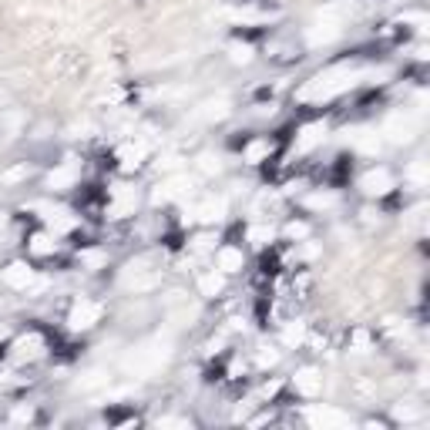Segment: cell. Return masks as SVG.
Listing matches in <instances>:
<instances>
[{"label":"cell","instance_id":"obj_1","mask_svg":"<svg viewBox=\"0 0 430 430\" xmlns=\"http://www.w3.org/2000/svg\"><path fill=\"white\" fill-rule=\"evenodd\" d=\"M356 84V71L350 64H340V68H329L323 75H316L303 91H300V101H329L336 95H343L346 88Z\"/></svg>","mask_w":430,"mask_h":430},{"label":"cell","instance_id":"obj_2","mask_svg":"<svg viewBox=\"0 0 430 430\" xmlns=\"http://www.w3.org/2000/svg\"><path fill=\"white\" fill-rule=\"evenodd\" d=\"M172 360V343L168 340H152V343H141L125 356V370L131 377H155L165 363Z\"/></svg>","mask_w":430,"mask_h":430},{"label":"cell","instance_id":"obj_3","mask_svg":"<svg viewBox=\"0 0 430 430\" xmlns=\"http://www.w3.org/2000/svg\"><path fill=\"white\" fill-rule=\"evenodd\" d=\"M346 14H350L346 3H326V7L316 14V21L306 27V41H309L313 48L333 44V41L343 34V21H346Z\"/></svg>","mask_w":430,"mask_h":430},{"label":"cell","instance_id":"obj_4","mask_svg":"<svg viewBox=\"0 0 430 430\" xmlns=\"http://www.w3.org/2000/svg\"><path fill=\"white\" fill-rule=\"evenodd\" d=\"M158 282H162V276L152 269L148 259H135V262H128L125 273H121V286H125L128 293H152Z\"/></svg>","mask_w":430,"mask_h":430},{"label":"cell","instance_id":"obj_5","mask_svg":"<svg viewBox=\"0 0 430 430\" xmlns=\"http://www.w3.org/2000/svg\"><path fill=\"white\" fill-rule=\"evenodd\" d=\"M306 424L316 430H343V427H353V417L336 410V407H306Z\"/></svg>","mask_w":430,"mask_h":430},{"label":"cell","instance_id":"obj_6","mask_svg":"<svg viewBox=\"0 0 430 430\" xmlns=\"http://www.w3.org/2000/svg\"><path fill=\"white\" fill-rule=\"evenodd\" d=\"M226 208H228V202L222 195H205V199H199L185 212V222H208V226H215V222L226 219Z\"/></svg>","mask_w":430,"mask_h":430},{"label":"cell","instance_id":"obj_7","mask_svg":"<svg viewBox=\"0 0 430 430\" xmlns=\"http://www.w3.org/2000/svg\"><path fill=\"white\" fill-rule=\"evenodd\" d=\"M380 135H387L393 145L413 141V138H417V115H404V111L390 115V118L383 121V128H380Z\"/></svg>","mask_w":430,"mask_h":430},{"label":"cell","instance_id":"obj_8","mask_svg":"<svg viewBox=\"0 0 430 430\" xmlns=\"http://www.w3.org/2000/svg\"><path fill=\"white\" fill-rule=\"evenodd\" d=\"M135 208H138V192L125 185V182H118V185H111V199H108V219H125V215H135Z\"/></svg>","mask_w":430,"mask_h":430},{"label":"cell","instance_id":"obj_9","mask_svg":"<svg viewBox=\"0 0 430 430\" xmlns=\"http://www.w3.org/2000/svg\"><path fill=\"white\" fill-rule=\"evenodd\" d=\"M101 303H95V300H77L71 306V313H68V326L75 329V333H84V329H91L95 323H101Z\"/></svg>","mask_w":430,"mask_h":430},{"label":"cell","instance_id":"obj_10","mask_svg":"<svg viewBox=\"0 0 430 430\" xmlns=\"http://www.w3.org/2000/svg\"><path fill=\"white\" fill-rule=\"evenodd\" d=\"M393 188V175L380 165V168H370L367 175L360 178V192L363 195H370V199H380V195H387Z\"/></svg>","mask_w":430,"mask_h":430},{"label":"cell","instance_id":"obj_11","mask_svg":"<svg viewBox=\"0 0 430 430\" xmlns=\"http://www.w3.org/2000/svg\"><path fill=\"white\" fill-rule=\"evenodd\" d=\"M192 192V178L188 175H168L158 182V188H155V202H172V199H182V195H188Z\"/></svg>","mask_w":430,"mask_h":430},{"label":"cell","instance_id":"obj_12","mask_svg":"<svg viewBox=\"0 0 430 430\" xmlns=\"http://www.w3.org/2000/svg\"><path fill=\"white\" fill-rule=\"evenodd\" d=\"M3 282H7L10 289H21V293H27V289H34L41 279H37V273H34L27 262H10V266L3 269Z\"/></svg>","mask_w":430,"mask_h":430},{"label":"cell","instance_id":"obj_13","mask_svg":"<svg viewBox=\"0 0 430 430\" xmlns=\"http://www.w3.org/2000/svg\"><path fill=\"white\" fill-rule=\"evenodd\" d=\"M145 158H148V141H125V145L118 148V162H121V168H125V172L141 168V165H145Z\"/></svg>","mask_w":430,"mask_h":430},{"label":"cell","instance_id":"obj_14","mask_svg":"<svg viewBox=\"0 0 430 430\" xmlns=\"http://www.w3.org/2000/svg\"><path fill=\"white\" fill-rule=\"evenodd\" d=\"M228 101L226 98H208V101H202L199 108H195V121H205V125H212V121H222V118H228Z\"/></svg>","mask_w":430,"mask_h":430},{"label":"cell","instance_id":"obj_15","mask_svg":"<svg viewBox=\"0 0 430 430\" xmlns=\"http://www.w3.org/2000/svg\"><path fill=\"white\" fill-rule=\"evenodd\" d=\"M293 383H296V390H300L303 397H316V393L323 390V377H320L316 367H303V370L293 377Z\"/></svg>","mask_w":430,"mask_h":430},{"label":"cell","instance_id":"obj_16","mask_svg":"<svg viewBox=\"0 0 430 430\" xmlns=\"http://www.w3.org/2000/svg\"><path fill=\"white\" fill-rule=\"evenodd\" d=\"M77 182V165L75 162H64V165H57L51 175H48V188L51 192H64V188H71Z\"/></svg>","mask_w":430,"mask_h":430},{"label":"cell","instance_id":"obj_17","mask_svg":"<svg viewBox=\"0 0 430 430\" xmlns=\"http://www.w3.org/2000/svg\"><path fill=\"white\" fill-rule=\"evenodd\" d=\"M242 262H246V255H242V249H235V246H222L219 253H215V269L219 273H239L242 269Z\"/></svg>","mask_w":430,"mask_h":430},{"label":"cell","instance_id":"obj_18","mask_svg":"<svg viewBox=\"0 0 430 430\" xmlns=\"http://www.w3.org/2000/svg\"><path fill=\"white\" fill-rule=\"evenodd\" d=\"M323 135H326V128L320 125V121L306 125L303 131H300V138H296V148H300V152H309V148H316V145L323 141Z\"/></svg>","mask_w":430,"mask_h":430},{"label":"cell","instance_id":"obj_19","mask_svg":"<svg viewBox=\"0 0 430 430\" xmlns=\"http://www.w3.org/2000/svg\"><path fill=\"white\" fill-rule=\"evenodd\" d=\"M30 253L54 255L57 253V235H54V232H34V235H30Z\"/></svg>","mask_w":430,"mask_h":430},{"label":"cell","instance_id":"obj_20","mask_svg":"<svg viewBox=\"0 0 430 430\" xmlns=\"http://www.w3.org/2000/svg\"><path fill=\"white\" fill-rule=\"evenodd\" d=\"M48 226H51V232L54 235H64V232H75V226H77V219L71 215V212H51L48 208Z\"/></svg>","mask_w":430,"mask_h":430},{"label":"cell","instance_id":"obj_21","mask_svg":"<svg viewBox=\"0 0 430 430\" xmlns=\"http://www.w3.org/2000/svg\"><path fill=\"white\" fill-rule=\"evenodd\" d=\"M199 289H202V296H219V293L226 289V273H219V269L202 273V276H199Z\"/></svg>","mask_w":430,"mask_h":430},{"label":"cell","instance_id":"obj_22","mask_svg":"<svg viewBox=\"0 0 430 430\" xmlns=\"http://www.w3.org/2000/svg\"><path fill=\"white\" fill-rule=\"evenodd\" d=\"M407 182H410V185H413V188H424V185H427L430 182V168H427V162H424V158H413V162H410V165H407Z\"/></svg>","mask_w":430,"mask_h":430},{"label":"cell","instance_id":"obj_23","mask_svg":"<svg viewBox=\"0 0 430 430\" xmlns=\"http://www.w3.org/2000/svg\"><path fill=\"white\" fill-rule=\"evenodd\" d=\"M269 155H273V141H266V138H255V141H249V145H246V162H249V165L266 162Z\"/></svg>","mask_w":430,"mask_h":430},{"label":"cell","instance_id":"obj_24","mask_svg":"<svg viewBox=\"0 0 430 430\" xmlns=\"http://www.w3.org/2000/svg\"><path fill=\"white\" fill-rule=\"evenodd\" d=\"M353 145H356V152L377 155L380 152V135H377V131H360V135L353 138Z\"/></svg>","mask_w":430,"mask_h":430},{"label":"cell","instance_id":"obj_25","mask_svg":"<svg viewBox=\"0 0 430 430\" xmlns=\"http://www.w3.org/2000/svg\"><path fill=\"white\" fill-rule=\"evenodd\" d=\"M41 350H44V340H41L37 333L17 340V356H21V360H24V356H41Z\"/></svg>","mask_w":430,"mask_h":430},{"label":"cell","instance_id":"obj_26","mask_svg":"<svg viewBox=\"0 0 430 430\" xmlns=\"http://www.w3.org/2000/svg\"><path fill=\"white\" fill-rule=\"evenodd\" d=\"M228 61H232V64H249V61H253V44L232 41V44H228Z\"/></svg>","mask_w":430,"mask_h":430},{"label":"cell","instance_id":"obj_27","mask_svg":"<svg viewBox=\"0 0 430 430\" xmlns=\"http://www.w3.org/2000/svg\"><path fill=\"white\" fill-rule=\"evenodd\" d=\"M77 387H81V390H98V387H108V373H104V370H88L84 377L77 380Z\"/></svg>","mask_w":430,"mask_h":430},{"label":"cell","instance_id":"obj_28","mask_svg":"<svg viewBox=\"0 0 430 430\" xmlns=\"http://www.w3.org/2000/svg\"><path fill=\"white\" fill-rule=\"evenodd\" d=\"M246 239L253 242V246H266V242H273V226H249V232H246Z\"/></svg>","mask_w":430,"mask_h":430},{"label":"cell","instance_id":"obj_29","mask_svg":"<svg viewBox=\"0 0 430 430\" xmlns=\"http://www.w3.org/2000/svg\"><path fill=\"white\" fill-rule=\"evenodd\" d=\"M393 417H397L400 424H413V420H420V407L417 404H397L393 407Z\"/></svg>","mask_w":430,"mask_h":430},{"label":"cell","instance_id":"obj_30","mask_svg":"<svg viewBox=\"0 0 430 430\" xmlns=\"http://www.w3.org/2000/svg\"><path fill=\"white\" fill-rule=\"evenodd\" d=\"M306 205H309V208H316V212H326V208L336 205V195H333V192H316V195H309V199H306Z\"/></svg>","mask_w":430,"mask_h":430},{"label":"cell","instance_id":"obj_31","mask_svg":"<svg viewBox=\"0 0 430 430\" xmlns=\"http://www.w3.org/2000/svg\"><path fill=\"white\" fill-rule=\"evenodd\" d=\"M228 21H235V24H262V21H269L266 14H255V10H228Z\"/></svg>","mask_w":430,"mask_h":430},{"label":"cell","instance_id":"obj_32","mask_svg":"<svg viewBox=\"0 0 430 430\" xmlns=\"http://www.w3.org/2000/svg\"><path fill=\"white\" fill-rule=\"evenodd\" d=\"M282 340H286L289 346H300L306 340V323H289V326L282 329Z\"/></svg>","mask_w":430,"mask_h":430},{"label":"cell","instance_id":"obj_33","mask_svg":"<svg viewBox=\"0 0 430 430\" xmlns=\"http://www.w3.org/2000/svg\"><path fill=\"white\" fill-rule=\"evenodd\" d=\"M350 346H353V353H367V350L373 346V340H370V333H367V329H353Z\"/></svg>","mask_w":430,"mask_h":430},{"label":"cell","instance_id":"obj_34","mask_svg":"<svg viewBox=\"0 0 430 430\" xmlns=\"http://www.w3.org/2000/svg\"><path fill=\"white\" fill-rule=\"evenodd\" d=\"M255 360H259L262 370H269V367H276L279 363V350L276 346H259V356H255Z\"/></svg>","mask_w":430,"mask_h":430},{"label":"cell","instance_id":"obj_35","mask_svg":"<svg viewBox=\"0 0 430 430\" xmlns=\"http://www.w3.org/2000/svg\"><path fill=\"white\" fill-rule=\"evenodd\" d=\"M215 249V235L212 232H202L195 242H192V253H212Z\"/></svg>","mask_w":430,"mask_h":430},{"label":"cell","instance_id":"obj_36","mask_svg":"<svg viewBox=\"0 0 430 430\" xmlns=\"http://www.w3.org/2000/svg\"><path fill=\"white\" fill-rule=\"evenodd\" d=\"M155 427L162 430V427H182V430H188L192 427V420H185V417H158L155 420Z\"/></svg>","mask_w":430,"mask_h":430},{"label":"cell","instance_id":"obj_37","mask_svg":"<svg viewBox=\"0 0 430 430\" xmlns=\"http://www.w3.org/2000/svg\"><path fill=\"white\" fill-rule=\"evenodd\" d=\"M81 262L91 266V269H98V266L104 262V253H98V249H84V253H81Z\"/></svg>","mask_w":430,"mask_h":430},{"label":"cell","instance_id":"obj_38","mask_svg":"<svg viewBox=\"0 0 430 430\" xmlns=\"http://www.w3.org/2000/svg\"><path fill=\"white\" fill-rule=\"evenodd\" d=\"M286 235H289V239H306V235H309V226H306V222H289V226H286Z\"/></svg>","mask_w":430,"mask_h":430},{"label":"cell","instance_id":"obj_39","mask_svg":"<svg viewBox=\"0 0 430 430\" xmlns=\"http://www.w3.org/2000/svg\"><path fill=\"white\" fill-rule=\"evenodd\" d=\"M199 168H202L205 175H212V172H219L222 165H219V158H212V155H202V158H199Z\"/></svg>","mask_w":430,"mask_h":430},{"label":"cell","instance_id":"obj_40","mask_svg":"<svg viewBox=\"0 0 430 430\" xmlns=\"http://www.w3.org/2000/svg\"><path fill=\"white\" fill-rule=\"evenodd\" d=\"M404 21H407V24H417L420 30H424V27H427V14H420V10H407Z\"/></svg>","mask_w":430,"mask_h":430},{"label":"cell","instance_id":"obj_41","mask_svg":"<svg viewBox=\"0 0 430 430\" xmlns=\"http://www.w3.org/2000/svg\"><path fill=\"white\" fill-rule=\"evenodd\" d=\"M178 165H182V158H178V155H165V158L158 162V168H162V172H175Z\"/></svg>","mask_w":430,"mask_h":430},{"label":"cell","instance_id":"obj_42","mask_svg":"<svg viewBox=\"0 0 430 430\" xmlns=\"http://www.w3.org/2000/svg\"><path fill=\"white\" fill-rule=\"evenodd\" d=\"M30 417H34L30 407H17V410H14V420H17V424H24V420H30Z\"/></svg>","mask_w":430,"mask_h":430},{"label":"cell","instance_id":"obj_43","mask_svg":"<svg viewBox=\"0 0 430 430\" xmlns=\"http://www.w3.org/2000/svg\"><path fill=\"white\" fill-rule=\"evenodd\" d=\"M7 336H10V329H7V323H0V343H3Z\"/></svg>","mask_w":430,"mask_h":430}]
</instances>
